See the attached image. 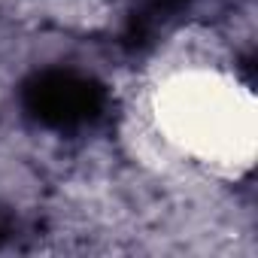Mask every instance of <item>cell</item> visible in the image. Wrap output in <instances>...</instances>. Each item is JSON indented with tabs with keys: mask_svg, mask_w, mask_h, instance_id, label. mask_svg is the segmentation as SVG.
Instances as JSON below:
<instances>
[{
	"mask_svg": "<svg viewBox=\"0 0 258 258\" xmlns=\"http://www.w3.org/2000/svg\"><path fill=\"white\" fill-rule=\"evenodd\" d=\"M22 103L49 127H79L103 112L106 91L94 79L76 76L70 70H46L25 82Z\"/></svg>",
	"mask_w": 258,
	"mask_h": 258,
	"instance_id": "1",
	"label": "cell"
},
{
	"mask_svg": "<svg viewBox=\"0 0 258 258\" xmlns=\"http://www.w3.org/2000/svg\"><path fill=\"white\" fill-rule=\"evenodd\" d=\"M13 234V219L4 213V210H0V240H7Z\"/></svg>",
	"mask_w": 258,
	"mask_h": 258,
	"instance_id": "2",
	"label": "cell"
}]
</instances>
